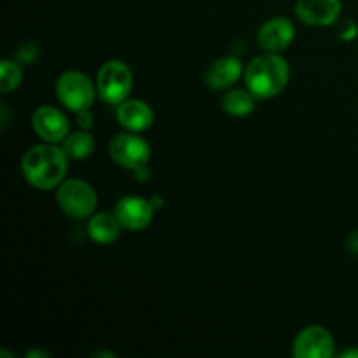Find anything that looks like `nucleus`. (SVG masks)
I'll list each match as a JSON object with an SVG mask.
<instances>
[{"instance_id":"nucleus-1","label":"nucleus","mask_w":358,"mask_h":358,"mask_svg":"<svg viewBox=\"0 0 358 358\" xmlns=\"http://www.w3.org/2000/svg\"><path fill=\"white\" fill-rule=\"evenodd\" d=\"M69 159L63 147H56V143H41L24 152L21 159V171L23 177L31 187L38 191L55 189L65 180L69 170Z\"/></svg>"},{"instance_id":"nucleus-2","label":"nucleus","mask_w":358,"mask_h":358,"mask_svg":"<svg viewBox=\"0 0 358 358\" xmlns=\"http://www.w3.org/2000/svg\"><path fill=\"white\" fill-rule=\"evenodd\" d=\"M289 77V63L280 56V52H264L255 56L245 70L247 90L259 100L278 96L285 90Z\"/></svg>"},{"instance_id":"nucleus-3","label":"nucleus","mask_w":358,"mask_h":358,"mask_svg":"<svg viewBox=\"0 0 358 358\" xmlns=\"http://www.w3.org/2000/svg\"><path fill=\"white\" fill-rule=\"evenodd\" d=\"M133 90L131 69L124 62L110 59L103 63L96 73V91L107 105H121L128 100Z\"/></svg>"},{"instance_id":"nucleus-4","label":"nucleus","mask_w":358,"mask_h":358,"mask_svg":"<svg viewBox=\"0 0 358 358\" xmlns=\"http://www.w3.org/2000/svg\"><path fill=\"white\" fill-rule=\"evenodd\" d=\"M96 83L79 70L63 72L56 80V96L59 103L72 112L87 110L96 98Z\"/></svg>"},{"instance_id":"nucleus-5","label":"nucleus","mask_w":358,"mask_h":358,"mask_svg":"<svg viewBox=\"0 0 358 358\" xmlns=\"http://www.w3.org/2000/svg\"><path fill=\"white\" fill-rule=\"evenodd\" d=\"M56 201L65 215L77 220L93 215L98 205L94 189L87 182L79 180V178L63 180L56 191Z\"/></svg>"},{"instance_id":"nucleus-6","label":"nucleus","mask_w":358,"mask_h":358,"mask_svg":"<svg viewBox=\"0 0 358 358\" xmlns=\"http://www.w3.org/2000/svg\"><path fill=\"white\" fill-rule=\"evenodd\" d=\"M108 152L119 166L131 171L147 166L150 159L149 143L135 131H124L115 135L110 140Z\"/></svg>"},{"instance_id":"nucleus-7","label":"nucleus","mask_w":358,"mask_h":358,"mask_svg":"<svg viewBox=\"0 0 358 358\" xmlns=\"http://www.w3.org/2000/svg\"><path fill=\"white\" fill-rule=\"evenodd\" d=\"M336 353V343L331 332L320 325L304 327L294 339L292 355L296 358H331Z\"/></svg>"},{"instance_id":"nucleus-8","label":"nucleus","mask_w":358,"mask_h":358,"mask_svg":"<svg viewBox=\"0 0 358 358\" xmlns=\"http://www.w3.org/2000/svg\"><path fill=\"white\" fill-rule=\"evenodd\" d=\"M35 135L48 143H59L69 136L70 124L66 115L52 105H42L31 115Z\"/></svg>"},{"instance_id":"nucleus-9","label":"nucleus","mask_w":358,"mask_h":358,"mask_svg":"<svg viewBox=\"0 0 358 358\" xmlns=\"http://www.w3.org/2000/svg\"><path fill=\"white\" fill-rule=\"evenodd\" d=\"M114 215L128 231H142L152 222L154 206L140 196H124L114 206Z\"/></svg>"},{"instance_id":"nucleus-10","label":"nucleus","mask_w":358,"mask_h":358,"mask_svg":"<svg viewBox=\"0 0 358 358\" xmlns=\"http://www.w3.org/2000/svg\"><path fill=\"white\" fill-rule=\"evenodd\" d=\"M296 37V27L289 17H271L257 31V44L264 52L285 51Z\"/></svg>"},{"instance_id":"nucleus-11","label":"nucleus","mask_w":358,"mask_h":358,"mask_svg":"<svg viewBox=\"0 0 358 358\" xmlns=\"http://www.w3.org/2000/svg\"><path fill=\"white\" fill-rule=\"evenodd\" d=\"M341 0H297L296 14L310 27H331L341 14Z\"/></svg>"},{"instance_id":"nucleus-12","label":"nucleus","mask_w":358,"mask_h":358,"mask_svg":"<svg viewBox=\"0 0 358 358\" xmlns=\"http://www.w3.org/2000/svg\"><path fill=\"white\" fill-rule=\"evenodd\" d=\"M115 117L126 131L142 133L154 124V110L142 100H124L117 105Z\"/></svg>"},{"instance_id":"nucleus-13","label":"nucleus","mask_w":358,"mask_h":358,"mask_svg":"<svg viewBox=\"0 0 358 358\" xmlns=\"http://www.w3.org/2000/svg\"><path fill=\"white\" fill-rule=\"evenodd\" d=\"M241 72L243 69H241L240 59L234 56H222L206 69L205 83L212 90H226L240 79Z\"/></svg>"},{"instance_id":"nucleus-14","label":"nucleus","mask_w":358,"mask_h":358,"mask_svg":"<svg viewBox=\"0 0 358 358\" xmlns=\"http://www.w3.org/2000/svg\"><path fill=\"white\" fill-rule=\"evenodd\" d=\"M121 224L114 213L98 212L93 213L87 222V234L91 240L98 245H110L114 243L121 233Z\"/></svg>"},{"instance_id":"nucleus-15","label":"nucleus","mask_w":358,"mask_h":358,"mask_svg":"<svg viewBox=\"0 0 358 358\" xmlns=\"http://www.w3.org/2000/svg\"><path fill=\"white\" fill-rule=\"evenodd\" d=\"M254 98L255 96L248 90H233L222 98V108L233 117H245L254 112Z\"/></svg>"},{"instance_id":"nucleus-16","label":"nucleus","mask_w":358,"mask_h":358,"mask_svg":"<svg viewBox=\"0 0 358 358\" xmlns=\"http://www.w3.org/2000/svg\"><path fill=\"white\" fill-rule=\"evenodd\" d=\"M93 149L94 138L86 129L84 131L69 133V136L63 140V150H65L70 159H84V157H87L93 152Z\"/></svg>"},{"instance_id":"nucleus-17","label":"nucleus","mask_w":358,"mask_h":358,"mask_svg":"<svg viewBox=\"0 0 358 358\" xmlns=\"http://www.w3.org/2000/svg\"><path fill=\"white\" fill-rule=\"evenodd\" d=\"M21 83H23V69H21L20 62L2 59L0 63V91L10 93V91L17 90Z\"/></svg>"},{"instance_id":"nucleus-18","label":"nucleus","mask_w":358,"mask_h":358,"mask_svg":"<svg viewBox=\"0 0 358 358\" xmlns=\"http://www.w3.org/2000/svg\"><path fill=\"white\" fill-rule=\"evenodd\" d=\"M37 56H38V48L34 44V42H23L16 52L17 62L23 63V65H30V63H34L35 59H37Z\"/></svg>"},{"instance_id":"nucleus-19","label":"nucleus","mask_w":358,"mask_h":358,"mask_svg":"<svg viewBox=\"0 0 358 358\" xmlns=\"http://www.w3.org/2000/svg\"><path fill=\"white\" fill-rule=\"evenodd\" d=\"M341 38L343 41H353L358 35V27L355 21H346L345 27L341 28Z\"/></svg>"},{"instance_id":"nucleus-20","label":"nucleus","mask_w":358,"mask_h":358,"mask_svg":"<svg viewBox=\"0 0 358 358\" xmlns=\"http://www.w3.org/2000/svg\"><path fill=\"white\" fill-rule=\"evenodd\" d=\"M346 247H348V250L352 252V254L358 255V229L350 234L348 241H346Z\"/></svg>"},{"instance_id":"nucleus-21","label":"nucleus","mask_w":358,"mask_h":358,"mask_svg":"<svg viewBox=\"0 0 358 358\" xmlns=\"http://www.w3.org/2000/svg\"><path fill=\"white\" fill-rule=\"evenodd\" d=\"M77 117H79V124H80V126H84V128H87V126H91L90 108H87V110L77 112Z\"/></svg>"},{"instance_id":"nucleus-22","label":"nucleus","mask_w":358,"mask_h":358,"mask_svg":"<svg viewBox=\"0 0 358 358\" xmlns=\"http://www.w3.org/2000/svg\"><path fill=\"white\" fill-rule=\"evenodd\" d=\"M27 358H49L48 352H42V350H31V352L24 353Z\"/></svg>"},{"instance_id":"nucleus-23","label":"nucleus","mask_w":358,"mask_h":358,"mask_svg":"<svg viewBox=\"0 0 358 358\" xmlns=\"http://www.w3.org/2000/svg\"><path fill=\"white\" fill-rule=\"evenodd\" d=\"M341 358H358V348H352V350H346V352H343Z\"/></svg>"},{"instance_id":"nucleus-24","label":"nucleus","mask_w":358,"mask_h":358,"mask_svg":"<svg viewBox=\"0 0 358 358\" xmlns=\"http://www.w3.org/2000/svg\"><path fill=\"white\" fill-rule=\"evenodd\" d=\"M93 357H107V358H115V353H110V352H98V353H94Z\"/></svg>"}]
</instances>
